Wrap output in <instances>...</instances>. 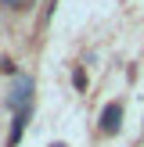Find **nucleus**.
Instances as JSON below:
<instances>
[{"label":"nucleus","mask_w":144,"mask_h":147,"mask_svg":"<svg viewBox=\"0 0 144 147\" xmlns=\"http://www.w3.org/2000/svg\"><path fill=\"white\" fill-rule=\"evenodd\" d=\"M122 122V104L115 100V104H108L105 111H101V133H115Z\"/></svg>","instance_id":"f03ea898"},{"label":"nucleus","mask_w":144,"mask_h":147,"mask_svg":"<svg viewBox=\"0 0 144 147\" xmlns=\"http://www.w3.org/2000/svg\"><path fill=\"white\" fill-rule=\"evenodd\" d=\"M29 93H33V79H25V76H22L18 83H14V93L7 97V104H11V108H18V111H25V100H29Z\"/></svg>","instance_id":"f257e3e1"},{"label":"nucleus","mask_w":144,"mask_h":147,"mask_svg":"<svg viewBox=\"0 0 144 147\" xmlns=\"http://www.w3.org/2000/svg\"><path fill=\"white\" fill-rule=\"evenodd\" d=\"M4 7H11V11H29L33 7V0H0Z\"/></svg>","instance_id":"20e7f679"},{"label":"nucleus","mask_w":144,"mask_h":147,"mask_svg":"<svg viewBox=\"0 0 144 147\" xmlns=\"http://www.w3.org/2000/svg\"><path fill=\"white\" fill-rule=\"evenodd\" d=\"M72 83H76V90H86V72L76 68V72H72Z\"/></svg>","instance_id":"39448f33"},{"label":"nucleus","mask_w":144,"mask_h":147,"mask_svg":"<svg viewBox=\"0 0 144 147\" xmlns=\"http://www.w3.org/2000/svg\"><path fill=\"white\" fill-rule=\"evenodd\" d=\"M25 119H29V111H18V115H14V126H11V140H7V144H18V136H22V129H25Z\"/></svg>","instance_id":"7ed1b4c3"}]
</instances>
